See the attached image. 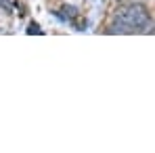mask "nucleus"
<instances>
[{
    "instance_id": "2",
    "label": "nucleus",
    "mask_w": 155,
    "mask_h": 153,
    "mask_svg": "<svg viewBox=\"0 0 155 153\" xmlns=\"http://www.w3.org/2000/svg\"><path fill=\"white\" fill-rule=\"evenodd\" d=\"M0 6H4V8H13V0H0Z\"/></svg>"
},
{
    "instance_id": "1",
    "label": "nucleus",
    "mask_w": 155,
    "mask_h": 153,
    "mask_svg": "<svg viewBox=\"0 0 155 153\" xmlns=\"http://www.w3.org/2000/svg\"><path fill=\"white\" fill-rule=\"evenodd\" d=\"M115 21L124 23L130 29H143V27L149 23V11L143 4H128L124 8H120Z\"/></svg>"
},
{
    "instance_id": "3",
    "label": "nucleus",
    "mask_w": 155,
    "mask_h": 153,
    "mask_svg": "<svg viewBox=\"0 0 155 153\" xmlns=\"http://www.w3.org/2000/svg\"><path fill=\"white\" fill-rule=\"evenodd\" d=\"M27 32H29V34H31V32H34V34H42V32L38 29V25H36V23H31V25L27 27Z\"/></svg>"
}]
</instances>
